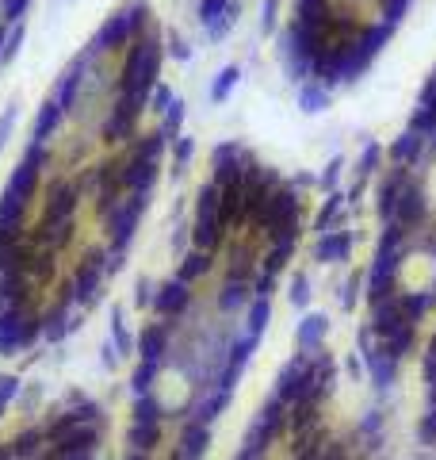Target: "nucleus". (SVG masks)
<instances>
[{"label":"nucleus","instance_id":"obj_29","mask_svg":"<svg viewBox=\"0 0 436 460\" xmlns=\"http://www.w3.org/2000/svg\"><path fill=\"white\" fill-rule=\"evenodd\" d=\"M192 154H195V142H192V138H176V146H173V162H176V173H184V165L192 162Z\"/></svg>","mask_w":436,"mask_h":460},{"label":"nucleus","instance_id":"obj_33","mask_svg":"<svg viewBox=\"0 0 436 460\" xmlns=\"http://www.w3.org/2000/svg\"><path fill=\"white\" fill-rule=\"evenodd\" d=\"M134 303H138V307L154 303V284H149V280H138V296H134Z\"/></svg>","mask_w":436,"mask_h":460},{"label":"nucleus","instance_id":"obj_38","mask_svg":"<svg viewBox=\"0 0 436 460\" xmlns=\"http://www.w3.org/2000/svg\"><path fill=\"white\" fill-rule=\"evenodd\" d=\"M4 39H8V23H0V50H4Z\"/></svg>","mask_w":436,"mask_h":460},{"label":"nucleus","instance_id":"obj_20","mask_svg":"<svg viewBox=\"0 0 436 460\" xmlns=\"http://www.w3.org/2000/svg\"><path fill=\"white\" fill-rule=\"evenodd\" d=\"M157 372H161V361H142L138 372L130 376V391H134V396H149V391H154Z\"/></svg>","mask_w":436,"mask_h":460},{"label":"nucleus","instance_id":"obj_13","mask_svg":"<svg viewBox=\"0 0 436 460\" xmlns=\"http://www.w3.org/2000/svg\"><path fill=\"white\" fill-rule=\"evenodd\" d=\"M62 119H65V111L54 104V100H42V108L35 111V127H31V142H50V135L62 127Z\"/></svg>","mask_w":436,"mask_h":460},{"label":"nucleus","instance_id":"obj_14","mask_svg":"<svg viewBox=\"0 0 436 460\" xmlns=\"http://www.w3.org/2000/svg\"><path fill=\"white\" fill-rule=\"evenodd\" d=\"M138 353H142V361H165V353H168V326L165 322L146 326L142 337H138Z\"/></svg>","mask_w":436,"mask_h":460},{"label":"nucleus","instance_id":"obj_31","mask_svg":"<svg viewBox=\"0 0 436 460\" xmlns=\"http://www.w3.org/2000/svg\"><path fill=\"white\" fill-rule=\"evenodd\" d=\"M16 119H20V111H16V108H4V111H0V150L8 146V135H12Z\"/></svg>","mask_w":436,"mask_h":460},{"label":"nucleus","instance_id":"obj_26","mask_svg":"<svg viewBox=\"0 0 436 460\" xmlns=\"http://www.w3.org/2000/svg\"><path fill=\"white\" fill-rule=\"evenodd\" d=\"M20 399V376H0V415Z\"/></svg>","mask_w":436,"mask_h":460},{"label":"nucleus","instance_id":"obj_15","mask_svg":"<svg viewBox=\"0 0 436 460\" xmlns=\"http://www.w3.org/2000/svg\"><path fill=\"white\" fill-rule=\"evenodd\" d=\"M245 303H249V280H245V276H234V272H230V280H226L222 292H218V307L230 315V311H241Z\"/></svg>","mask_w":436,"mask_h":460},{"label":"nucleus","instance_id":"obj_11","mask_svg":"<svg viewBox=\"0 0 436 460\" xmlns=\"http://www.w3.org/2000/svg\"><path fill=\"white\" fill-rule=\"evenodd\" d=\"M207 441H211V426H203V422H188L184 434H180V445H176V460H203L207 453Z\"/></svg>","mask_w":436,"mask_h":460},{"label":"nucleus","instance_id":"obj_1","mask_svg":"<svg viewBox=\"0 0 436 460\" xmlns=\"http://www.w3.org/2000/svg\"><path fill=\"white\" fill-rule=\"evenodd\" d=\"M46 165H50V146L27 142L20 165L12 169L4 192H0V223H4V227H23V211H27V203L35 200V192H39Z\"/></svg>","mask_w":436,"mask_h":460},{"label":"nucleus","instance_id":"obj_5","mask_svg":"<svg viewBox=\"0 0 436 460\" xmlns=\"http://www.w3.org/2000/svg\"><path fill=\"white\" fill-rule=\"evenodd\" d=\"M42 337V315L35 311V307H8V311H0V357H12L27 349V345H35Z\"/></svg>","mask_w":436,"mask_h":460},{"label":"nucleus","instance_id":"obj_34","mask_svg":"<svg viewBox=\"0 0 436 460\" xmlns=\"http://www.w3.org/2000/svg\"><path fill=\"white\" fill-rule=\"evenodd\" d=\"M188 54H192V50H188V46H184V39H176V35H173V58H180V62H184Z\"/></svg>","mask_w":436,"mask_h":460},{"label":"nucleus","instance_id":"obj_35","mask_svg":"<svg viewBox=\"0 0 436 460\" xmlns=\"http://www.w3.org/2000/svg\"><path fill=\"white\" fill-rule=\"evenodd\" d=\"M103 364H108V369H115V345H103Z\"/></svg>","mask_w":436,"mask_h":460},{"label":"nucleus","instance_id":"obj_19","mask_svg":"<svg viewBox=\"0 0 436 460\" xmlns=\"http://www.w3.org/2000/svg\"><path fill=\"white\" fill-rule=\"evenodd\" d=\"M154 422H161V403H157L154 391H149V396H138L134 415H130V426H154Z\"/></svg>","mask_w":436,"mask_h":460},{"label":"nucleus","instance_id":"obj_4","mask_svg":"<svg viewBox=\"0 0 436 460\" xmlns=\"http://www.w3.org/2000/svg\"><path fill=\"white\" fill-rule=\"evenodd\" d=\"M146 27H149V8L142 4V0H138V4H127V8H119L115 16L103 20V27L92 35V43L84 46L81 54H88L92 62H96L100 54H115V50H122V46L134 43Z\"/></svg>","mask_w":436,"mask_h":460},{"label":"nucleus","instance_id":"obj_8","mask_svg":"<svg viewBox=\"0 0 436 460\" xmlns=\"http://www.w3.org/2000/svg\"><path fill=\"white\" fill-rule=\"evenodd\" d=\"M103 276H108V257L100 253H88L77 269H73V284H69V296L65 303H77V307H92V299L103 288Z\"/></svg>","mask_w":436,"mask_h":460},{"label":"nucleus","instance_id":"obj_22","mask_svg":"<svg viewBox=\"0 0 436 460\" xmlns=\"http://www.w3.org/2000/svg\"><path fill=\"white\" fill-rule=\"evenodd\" d=\"M268 315H272V307H268V296H260L257 303H253V311H249V337H260L264 322H268Z\"/></svg>","mask_w":436,"mask_h":460},{"label":"nucleus","instance_id":"obj_25","mask_svg":"<svg viewBox=\"0 0 436 460\" xmlns=\"http://www.w3.org/2000/svg\"><path fill=\"white\" fill-rule=\"evenodd\" d=\"M23 39H27V27H23V23H16V27H12V35H8V39H4V50H0V62H12L16 54H20Z\"/></svg>","mask_w":436,"mask_h":460},{"label":"nucleus","instance_id":"obj_9","mask_svg":"<svg viewBox=\"0 0 436 460\" xmlns=\"http://www.w3.org/2000/svg\"><path fill=\"white\" fill-rule=\"evenodd\" d=\"M92 62L88 54H77L69 65L62 69V77H58V89H54V104H58L65 116H73V111L81 108V96H84V81H88V69H92Z\"/></svg>","mask_w":436,"mask_h":460},{"label":"nucleus","instance_id":"obj_7","mask_svg":"<svg viewBox=\"0 0 436 460\" xmlns=\"http://www.w3.org/2000/svg\"><path fill=\"white\" fill-rule=\"evenodd\" d=\"M142 108H146V100H138V96H115V104L108 108V116L100 123L103 142H127V138H134Z\"/></svg>","mask_w":436,"mask_h":460},{"label":"nucleus","instance_id":"obj_21","mask_svg":"<svg viewBox=\"0 0 436 460\" xmlns=\"http://www.w3.org/2000/svg\"><path fill=\"white\" fill-rule=\"evenodd\" d=\"M111 337H115V349H119V353H130V349H134V337H130V330H127V315H122V307H115V311H111Z\"/></svg>","mask_w":436,"mask_h":460},{"label":"nucleus","instance_id":"obj_2","mask_svg":"<svg viewBox=\"0 0 436 460\" xmlns=\"http://www.w3.org/2000/svg\"><path fill=\"white\" fill-rule=\"evenodd\" d=\"M161 62H165V46H161L157 27L149 23L146 31L127 46V58H122V73H119L115 92L119 96H138V100L149 104V92H154V84H157Z\"/></svg>","mask_w":436,"mask_h":460},{"label":"nucleus","instance_id":"obj_32","mask_svg":"<svg viewBox=\"0 0 436 460\" xmlns=\"http://www.w3.org/2000/svg\"><path fill=\"white\" fill-rule=\"evenodd\" d=\"M149 104H154L161 116H165V108L173 104V92H168V84H154V92H149Z\"/></svg>","mask_w":436,"mask_h":460},{"label":"nucleus","instance_id":"obj_18","mask_svg":"<svg viewBox=\"0 0 436 460\" xmlns=\"http://www.w3.org/2000/svg\"><path fill=\"white\" fill-rule=\"evenodd\" d=\"M127 441H130L134 453H154L157 441H161V422H154V426H130Z\"/></svg>","mask_w":436,"mask_h":460},{"label":"nucleus","instance_id":"obj_36","mask_svg":"<svg viewBox=\"0 0 436 460\" xmlns=\"http://www.w3.org/2000/svg\"><path fill=\"white\" fill-rule=\"evenodd\" d=\"M65 460H96V449H88V453H73V456H65Z\"/></svg>","mask_w":436,"mask_h":460},{"label":"nucleus","instance_id":"obj_28","mask_svg":"<svg viewBox=\"0 0 436 460\" xmlns=\"http://www.w3.org/2000/svg\"><path fill=\"white\" fill-rule=\"evenodd\" d=\"M226 8H230V0H203V4H199V20H203V27H211Z\"/></svg>","mask_w":436,"mask_h":460},{"label":"nucleus","instance_id":"obj_37","mask_svg":"<svg viewBox=\"0 0 436 460\" xmlns=\"http://www.w3.org/2000/svg\"><path fill=\"white\" fill-rule=\"evenodd\" d=\"M127 460H149V453H134V449H130V453H127Z\"/></svg>","mask_w":436,"mask_h":460},{"label":"nucleus","instance_id":"obj_30","mask_svg":"<svg viewBox=\"0 0 436 460\" xmlns=\"http://www.w3.org/2000/svg\"><path fill=\"white\" fill-rule=\"evenodd\" d=\"M321 330H326V322H321V318H306V322H302V330H299V345H314L318 337H321Z\"/></svg>","mask_w":436,"mask_h":460},{"label":"nucleus","instance_id":"obj_6","mask_svg":"<svg viewBox=\"0 0 436 460\" xmlns=\"http://www.w3.org/2000/svg\"><path fill=\"white\" fill-rule=\"evenodd\" d=\"M146 203H149V196L127 192V196L119 200L115 211L103 215L108 242H111V249H115V253H127V249H130V242H134V234H138V223H142V211H146Z\"/></svg>","mask_w":436,"mask_h":460},{"label":"nucleus","instance_id":"obj_17","mask_svg":"<svg viewBox=\"0 0 436 460\" xmlns=\"http://www.w3.org/2000/svg\"><path fill=\"white\" fill-rule=\"evenodd\" d=\"M207 269H211V253H207V249H192V253H184V261H180V280L192 284V280L207 276Z\"/></svg>","mask_w":436,"mask_h":460},{"label":"nucleus","instance_id":"obj_10","mask_svg":"<svg viewBox=\"0 0 436 460\" xmlns=\"http://www.w3.org/2000/svg\"><path fill=\"white\" fill-rule=\"evenodd\" d=\"M157 165H161V162L127 157V162H122V192H142V196H149V189H154V181H157Z\"/></svg>","mask_w":436,"mask_h":460},{"label":"nucleus","instance_id":"obj_27","mask_svg":"<svg viewBox=\"0 0 436 460\" xmlns=\"http://www.w3.org/2000/svg\"><path fill=\"white\" fill-rule=\"evenodd\" d=\"M180 123H184V104H180V100H173V104L165 108V123H161V130H165L168 138H176Z\"/></svg>","mask_w":436,"mask_h":460},{"label":"nucleus","instance_id":"obj_3","mask_svg":"<svg viewBox=\"0 0 436 460\" xmlns=\"http://www.w3.org/2000/svg\"><path fill=\"white\" fill-rule=\"evenodd\" d=\"M77 196H81V184L65 181V176H58L42 196V219H39V234H35V238H39L50 253H58V249H65L73 242Z\"/></svg>","mask_w":436,"mask_h":460},{"label":"nucleus","instance_id":"obj_23","mask_svg":"<svg viewBox=\"0 0 436 460\" xmlns=\"http://www.w3.org/2000/svg\"><path fill=\"white\" fill-rule=\"evenodd\" d=\"M234 84H238V69L230 65V69H222V73H218V81H214V89H211V100H214V104H222V100L230 96V89H234Z\"/></svg>","mask_w":436,"mask_h":460},{"label":"nucleus","instance_id":"obj_16","mask_svg":"<svg viewBox=\"0 0 436 460\" xmlns=\"http://www.w3.org/2000/svg\"><path fill=\"white\" fill-rule=\"evenodd\" d=\"M73 330V322H69V303H58L50 315H42V342H62L65 334Z\"/></svg>","mask_w":436,"mask_h":460},{"label":"nucleus","instance_id":"obj_24","mask_svg":"<svg viewBox=\"0 0 436 460\" xmlns=\"http://www.w3.org/2000/svg\"><path fill=\"white\" fill-rule=\"evenodd\" d=\"M27 4L31 0H0V23H23V12H27Z\"/></svg>","mask_w":436,"mask_h":460},{"label":"nucleus","instance_id":"obj_12","mask_svg":"<svg viewBox=\"0 0 436 460\" xmlns=\"http://www.w3.org/2000/svg\"><path fill=\"white\" fill-rule=\"evenodd\" d=\"M188 303H192V292H188L184 280H168V284H161L157 296H154V311L157 315H180Z\"/></svg>","mask_w":436,"mask_h":460}]
</instances>
